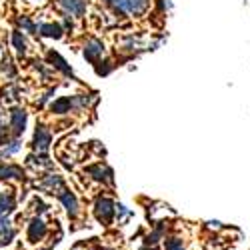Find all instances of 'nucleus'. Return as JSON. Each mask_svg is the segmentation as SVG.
Returning <instances> with one entry per match:
<instances>
[{
  "mask_svg": "<svg viewBox=\"0 0 250 250\" xmlns=\"http://www.w3.org/2000/svg\"><path fill=\"white\" fill-rule=\"evenodd\" d=\"M26 234H28V240H30L32 244L38 242V240H42V236L46 234V224H44V220H42V218H34V220L28 224Z\"/></svg>",
  "mask_w": 250,
  "mask_h": 250,
  "instance_id": "10",
  "label": "nucleus"
},
{
  "mask_svg": "<svg viewBox=\"0 0 250 250\" xmlns=\"http://www.w3.org/2000/svg\"><path fill=\"white\" fill-rule=\"evenodd\" d=\"M12 46H14V50H16L20 56H26V52H28V42H26L24 34L20 32V30H14V32H12Z\"/></svg>",
  "mask_w": 250,
  "mask_h": 250,
  "instance_id": "15",
  "label": "nucleus"
},
{
  "mask_svg": "<svg viewBox=\"0 0 250 250\" xmlns=\"http://www.w3.org/2000/svg\"><path fill=\"white\" fill-rule=\"evenodd\" d=\"M20 148H22V142H20V138H14L12 136L10 140L2 142V148H0V160L14 156L16 152H20Z\"/></svg>",
  "mask_w": 250,
  "mask_h": 250,
  "instance_id": "13",
  "label": "nucleus"
},
{
  "mask_svg": "<svg viewBox=\"0 0 250 250\" xmlns=\"http://www.w3.org/2000/svg\"><path fill=\"white\" fill-rule=\"evenodd\" d=\"M100 2H102V4H106V6H110V4L114 2V0H100Z\"/></svg>",
  "mask_w": 250,
  "mask_h": 250,
  "instance_id": "23",
  "label": "nucleus"
},
{
  "mask_svg": "<svg viewBox=\"0 0 250 250\" xmlns=\"http://www.w3.org/2000/svg\"><path fill=\"white\" fill-rule=\"evenodd\" d=\"M50 110L54 114H68L70 110H76L74 108V96H60L58 100H54L50 104Z\"/></svg>",
  "mask_w": 250,
  "mask_h": 250,
  "instance_id": "11",
  "label": "nucleus"
},
{
  "mask_svg": "<svg viewBox=\"0 0 250 250\" xmlns=\"http://www.w3.org/2000/svg\"><path fill=\"white\" fill-rule=\"evenodd\" d=\"M140 250H156V248H154V246H142Z\"/></svg>",
  "mask_w": 250,
  "mask_h": 250,
  "instance_id": "24",
  "label": "nucleus"
},
{
  "mask_svg": "<svg viewBox=\"0 0 250 250\" xmlns=\"http://www.w3.org/2000/svg\"><path fill=\"white\" fill-rule=\"evenodd\" d=\"M46 58H48V62H50V66L52 68H56V70H60L64 76H72L74 78V72H72V68H70V64L68 62L62 58L58 52H54V50H48L46 52Z\"/></svg>",
  "mask_w": 250,
  "mask_h": 250,
  "instance_id": "9",
  "label": "nucleus"
},
{
  "mask_svg": "<svg viewBox=\"0 0 250 250\" xmlns=\"http://www.w3.org/2000/svg\"><path fill=\"white\" fill-rule=\"evenodd\" d=\"M4 74H6V78H14V74H16V68L8 56L2 60V64H0V76H4Z\"/></svg>",
  "mask_w": 250,
  "mask_h": 250,
  "instance_id": "16",
  "label": "nucleus"
},
{
  "mask_svg": "<svg viewBox=\"0 0 250 250\" xmlns=\"http://www.w3.org/2000/svg\"><path fill=\"white\" fill-rule=\"evenodd\" d=\"M26 120H28V114L24 108H20V106H14L10 110V134L14 138H20L24 134V128H26Z\"/></svg>",
  "mask_w": 250,
  "mask_h": 250,
  "instance_id": "3",
  "label": "nucleus"
},
{
  "mask_svg": "<svg viewBox=\"0 0 250 250\" xmlns=\"http://www.w3.org/2000/svg\"><path fill=\"white\" fill-rule=\"evenodd\" d=\"M18 26L22 28V32H28V34H36V24L32 22V20H30L28 16L18 18Z\"/></svg>",
  "mask_w": 250,
  "mask_h": 250,
  "instance_id": "17",
  "label": "nucleus"
},
{
  "mask_svg": "<svg viewBox=\"0 0 250 250\" xmlns=\"http://www.w3.org/2000/svg\"><path fill=\"white\" fill-rule=\"evenodd\" d=\"M50 144H52V134L46 126L42 124H36V130H34V138H32V150L38 156H46L50 150Z\"/></svg>",
  "mask_w": 250,
  "mask_h": 250,
  "instance_id": "1",
  "label": "nucleus"
},
{
  "mask_svg": "<svg viewBox=\"0 0 250 250\" xmlns=\"http://www.w3.org/2000/svg\"><path fill=\"white\" fill-rule=\"evenodd\" d=\"M36 34L58 40V38L64 36V28H62V24H58V22H40L36 26Z\"/></svg>",
  "mask_w": 250,
  "mask_h": 250,
  "instance_id": "7",
  "label": "nucleus"
},
{
  "mask_svg": "<svg viewBox=\"0 0 250 250\" xmlns=\"http://www.w3.org/2000/svg\"><path fill=\"white\" fill-rule=\"evenodd\" d=\"M58 198H60V202L64 204V208H66V212H68V216L70 218H76L78 214H80V204H78V200H76V196L70 192V190H62L60 194H58Z\"/></svg>",
  "mask_w": 250,
  "mask_h": 250,
  "instance_id": "8",
  "label": "nucleus"
},
{
  "mask_svg": "<svg viewBox=\"0 0 250 250\" xmlns=\"http://www.w3.org/2000/svg\"><path fill=\"white\" fill-rule=\"evenodd\" d=\"M94 212H96V218L98 222L102 224H110L112 218H114V212H116V204L108 198V196H100L94 204Z\"/></svg>",
  "mask_w": 250,
  "mask_h": 250,
  "instance_id": "2",
  "label": "nucleus"
},
{
  "mask_svg": "<svg viewBox=\"0 0 250 250\" xmlns=\"http://www.w3.org/2000/svg\"><path fill=\"white\" fill-rule=\"evenodd\" d=\"M14 236H16V230H14V228H8L6 232L0 234V246H6V244H10Z\"/></svg>",
  "mask_w": 250,
  "mask_h": 250,
  "instance_id": "20",
  "label": "nucleus"
},
{
  "mask_svg": "<svg viewBox=\"0 0 250 250\" xmlns=\"http://www.w3.org/2000/svg\"><path fill=\"white\" fill-rule=\"evenodd\" d=\"M58 6L62 8V12H66L74 18H84L88 12L86 0H58Z\"/></svg>",
  "mask_w": 250,
  "mask_h": 250,
  "instance_id": "4",
  "label": "nucleus"
},
{
  "mask_svg": "<svg viewBox=\"0 0 250 250\" xmlns=\"http://www.w3.org/2000/svg\"><path fill=\"white\" fill-rule=\"evenodd\" d=\"M82 54H84V58L90 62V64H98L104 56V44L98 38H90V40H86L84 48H82Z\"/></svg>",
  "mask_w": 250,
  "mask_h": 250,
  "instance_id": "5",
  "label": "nucleus"
},
{
  "mask_svg": "<svg viewBox=\"0 0 250 250\" xmlns=\"http://www.w3.org/2000/svg\"><path fill=\"white\" fill-rule=\"evenodd\" d=\"M96 66V74L98 76H106V74H110L112 72V68H114V64L110 60H100L98 64H94Z\"/></svg>",
  "mask_w": 250,
  "mask_h": 250,
  "instance_id": "18",
  "label": "nucleus"
},
{
  "mask_svg": "<svg viewBox=\"0 0 250 250\" xmlns=\"http://www.w3.org/2000/svg\"><path fill=\"white\" fill-rule=\"evenodd\" d=\"M0 50H2V48H0Z\"/></svg>",
  "mask_w": 250,
  "mask_h": 250,
  "instance_id": "25",
  "label": "nucleus"
},
{
  "mask_svg": "<svg viewBox=\"0 0 250 250\" xmlns=\"http://www.w3.org/2000/svg\"><path fill=\"white\" fill-rule=\"evenodd\" d=\"M24 172L20 166L16 164H0V180H10V178H16V180H22Z\"/></svg>",
  "mask_w": 250,
  "mask_h": 250,
  "instance_id": "14",
  "label": "nucleus"
},
{
  "mask_svg": "<svg viewBox=\"0 0 250 250\" xmlns=\"http://www.w3.org/2000/svg\"><path fill=\"white\" fill-rule=\"evenodd\" d=\"M126 4V12L132 14V16H142L146 14L148 8H150V0H124Z\"/></svg>",
  "mask_w": 250,
  "mask_h": 250,
  "instance_id": "12",
  "label": "nucleus"
},
{
  "mask_svg": "<svg viewBox=\"0 0 250 250\" xmlns=\"http://www.w3.org/2000/svg\"><path fill=\"white\" fill-rule=\"evenodd\" d=\"M8 228H12V222H10V214H0V234L6 232Z\"/></svg>",
  "mask_w": 250,
  "mask_h": 250,
  "instance_id": "22",
  "label": "nucleus"
},
{
  "mask_svg": "<svg viewBox=\"0 0 250 250\" xmlns=\"http://www.w3.org/2000/svg\"><path fill=\"white\" fill-rule=\"evenodd\" d=\"M164 250H184V244L180 238L172 236V238H166L164 240Z\"/></svg>",
  "mask_w": 250,
  "mask_h": 250,
  "instance_id": "19",
  "label": "nucleus"
},
{
  "mask_svg": "<svg viewBox=\"0 0 250 250\" xmlns=\"http://www.w3.org/2000/svg\"><path fill=\"white\" fill-rule=\"evenodd\" d=\"M38 186L42 190L50 192V194H60L62 190H64V180H62V176H58V174H48V176H44L42 180H40Z\"/></svg>",
  "mask_w": 250,
  "mask_h": 250,
  "instance_id": "6",
  "label": "nucleus"
},
{
  "mask_svg": "<svg viewBox=\"0 0 250 250\" xmlns=\"http://www.w3.org/2000/svg\"><path fill=\"white\" fill-rule=\"evenodd\" d=\"M8 136H12V134H10V126H8V124H6L2 118H0V142H6Z\"/></svg>",
  "mask_w": 250,
  "mask_h": 250,
  "instance_id": "21",
  "label": "nucleus"
}]
</instances>
